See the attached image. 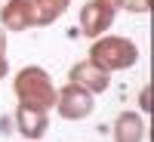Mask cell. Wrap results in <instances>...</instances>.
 Listing matches in <instances>:
<instances>
[{
  "mask_svg": "<svg viewBox=\"0 0 154 142\" xmlns=\"http://www.w3.org/2000/svg\"><path fill=\"white\" fill-rule=\"evenodd\" d=\"M12 93H16L19 105H31L40 111L56 108V84L49 77V71L40 65H25L12 77Z\"/></svg>",
  "mask_w": 154,
  "mask_h": 142,
  "instance_id": "6da1fadb",
  "label": "cell"
},
{
  "mask_svg": "<svg viewBox=\"0 0 154 142\" xmlns=\"http://www.w3.org/2000/svg\"><path fill=\"white\" fill-rule=\"evenodd\" d=\"M89 62L102 71H123V68H133L139 62V46L130 40V37H117V34H102L93 40L89 46Z\"/></svg>",
  "mask_w": 154,
  "mask_h": 142,
  "instance_id": "7a4b0ae2",
  "label": "cell"
},
{
  "mask_svg": "<svg viewBox=\"0 0 154 142\" xmlns=\"http://www.w3.org/2000/svg\"><path fill=\"white\" fill-rule=\"evenodd\" d=\"M56 108H59V118L65 121H83L96 111V96L68 80L65 87L56 90Z\"/></svg>",
  "mask_w": 154,
  "mask_h": 142,
  "instance_id": "3957f363",
  "label": "cell"
},
{
  "mask_svg": "<svg viewBox=\"0 0 154 142\" xmlns=\"http://www.w3.org/2000/svg\"><path fill=\"white\" fill-rule=\"evenodd\" d=\"M114 12L105 0H89V3L80 6V31L83 37H89V40H96V37L108 34V28L114 25Z\"/></svg>",
  "mask_w": 154,
  "mask_h": 142,
  "instance_id": "277c9868",
  "label": "cell"
},
{
  "mask_svg": "<svg viewBox=\"0 0 154 142\" xmlns=\"http://www.w3.org/2000/svg\"><path fill=\"white\" fill-rule=\"evenodd\" d=\"M12 121H16V130H19L25 139H28V142L43 139L46 130H49V111L31 108V105H19L16 114H12Z\"/></svg>",
  "mask_w": 154,
  "mask_h": 142,
  "instance_id": "5b68a950",
  "label": "cell"
},
{
  "mask_svg": "<svg viewBox=\"0 0 154 142\" xmlns=\"http://www.w3.org/2000/svg\"><path fill=\"white\" fill-rule=\"evenodd\" d=\"M68 80L77 84V87H83V90H89L93 96H99V93H105V90H108L111 74H108V71H102V68H96L89 59H83V62H74V65H71Z\"/></svg>",
  "mask_w": 154,
  "mask_h": 142,
  "instance_id": "8992f818",
  "label": "cell"
},
{
  "mask_svg": "<svg viewBox=\"0 0 154 142\" xmlns=\"http://www.w3.org/2000/svg\"><path fill=\"white\" fill-rule=\"evenodd\" d=\"M0 28H3V31H12V34L34 28L28 0H6V3L0 6Z\"/></svg>",
  "mask_w": 154,
  "mask_h": 142,
  "instance_id": "52a82bcc",
  "label": "cell"
},
{
  "mask_svg": "<svg viewBox=\"0 0 154 142\" xmlns=\"http://www.w3.org/2000/svg\"><path fill=\"white\" fill-rule=\"evenodd\" d=\"M114 142H145V118L136 111H120L114 118Z\"/></svg>",
  "mask_w": 154,
  "mask_h": 142,
  "instance_id": "ba28073f",
  "label": "cell"
},
{
  "mask_svg": "<svg viewBox=\"0 0 154 142\" xmlns=\"http://www.w3.org/2000/svg\"><path fill=\"white\" fill-rule=\"evenodd\" d=\"M28 6H31L34 28H46V25L59 22V19L68 12L71 0H28Z\"/></svg>",
  "mask_w": 154,
  "mask_h": 142,
  "instance_id": "9c48e42d",
  "label": "cell"
},
{
  "mask_svg": "<svg viewBox=\"0 0 154 142\" xmlns=\"http://www.w3.org/2000/svg\"><path fill=\"white\" fill-rule=\"evenodd\" d=\"M123 9L133 12V16H145L151 9V0H123Z\"/></svg>",
  "mask_w": 154,
  "mask_h": 142,
  "instance_id": "30bf717a",
  "label": "cell"
},
{
  "mask_svg": "<svg viewBox=\"0 0 154 142\" xmlns=\"http://www.w3.org/2000/svg\"><path fill=\"white\" fill-rule=\"evenodd\" d=\"M9 74V62H6V31L0 28V80Z\"/></svg>",
  "mask_w": 154,
  "mask_h": 142,
  "instance_id": "8fae6325",
  "label": "cell"
},
{
  "mask_svg": "<svg viewBox=\"0 0 154 142\" xmlns=\"http://www.w3.org/2000/svg\"><path fill=\"white\" fill-rule=\"evenodd\" d=\"M148 96H151V90L142 87V93H139V105H142V111H148Z\"/></svg>",
  "mask_w": 154,
  "mask_h": 142,
  "instance_id": "7c38bea8",
  "label": "cell"
},
{
  "mask_svg": "<svg viewBox=\"0 0 154 142\" xmlns=\"http://www.w3.org/2000/svg\"><path fill=\"white\" fill-rule=\"evenodd\" d=\"M105 3H108L114 12H120V9H123V0H105Z\"/></svg>",
  "mask_w": 154,
  "mask_h": 142,
  "instance_id": "4fadbf2b",
  "label": "cell"
}]
</instances>
